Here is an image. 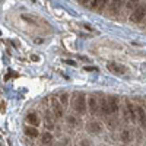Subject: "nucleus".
Instances as JSON below:
<instances>
[{"instance_id": "nucleus-1", "label": "nucleus", "mask_w": 146, "mask_h": 146, "mask_svg": "<svg viewBox=\"0 0 146 146\" xmlns=\"http://www.w3.org/2000/svg\"><path fill=\"white\" fill-rule=\"evenodd\" d=\"M73 108L78 114H85L88 108V102H86V95L83 92H76L73 95Z\"/></svg>"}, {"instance_id": "nucleus-2", "label": "nucleus", "mask_w": 146, "mask_h": 146, "mask_svg": "<svg viewBox=\"0 0 146 146\" xmlns=\"http://www.w3.org/2000/svg\"><path fill=\"white\" fill-rule=\"evenodd\" d=\"M124 117L127 121H131L135 123L137 120V113H136V105L131 102L130 98H126L124 100Z\"/></svg>"}, {"instance_id": "nucleus-3", "label": "nucleus", "mask_w": 146, "mask_h": 146, "mask_svg": "<svg viewBox=\"0 0 146 146\" xmlns=\"http://www.w3.org/2000/svg\"><path fill=\"white\" fill-rule=\"evenodd\" d=\"M145 18H146V3H140L130 15V21L135 23H140Z\"/></svg>"}, {"instance_id": "nucleus-4", "label": "nucleus", "mask_w": 146, "mask_h": 146, "mask_svg": "<svg viewBox=\"0 0 146 146\" xmlns=\"http://www.w3.org/2000/svg\"><path fill=\"white\" fill-rule=\"evenodd\" d=\"M108 100V108H110V115H117L118 114V108H120V102H118V98L114 95H108L107 96Z\"/></svg>"}, {"instance_id": "nucleus-5", "label": "nucleus", "mask_w": 146, "mask_h": 146, "mask_svg": "<svg viewBox=\"0 0 146 146\" xmlns=\"http://www.w3.org/2000/svg\"><path fill=\"white\" fill-rule=\"evenodd\" d=\"M86 130L91 133V135H100V133H102V130H104V126H102L101 121L92 120L86 124Z\"/></svg>"}, {"instance_id": "nucleus-6", "label": "nucleus", "mask_w": 146, "mask_h": 146, "mask_svg": "<svg viewBox=\"0 0 146 146\" xmlns=\"http://www.w3.org/2000/svg\"><path fill=\"white\" fill-rule=\"evenodd\" d=\"M107 69L111 72V73H114V75H124V73L127 72V67H126V66L120 64V63H117V62H110V63L107 64Z\"/></svg>"}, {"instance_id": "nucleus-7", "label": "nucleus", "mask_w": 146, "mask_h": 146, "mask_svg": "<svg viewBox=\"0 0 146 146\" xmlns=\"http://www.w3.org/2000/svg\"><path fill=\"white\" fill-rule=\"evenodd\" d=\"M88 108H89L91 114H96L98 111H101V104H100L98 100H96V95H89V98H88Z\"/></svg>"}, {"instance_id": "nucleus-8", "label": "nucleus", "mask_w": 146, "mask_h": 146, "mask_svg": "<svg viewBox=\"0 0 146 146\" xmlns=\"http://www.w3.org/2000/svg\"><path fill=\"white\" fill-rule=\"evenodd\" d=\"M51 108H53V113L56 115V118H62L64 115V110H63V105L60 101H57L56 98L51 100Z\"/></svg>"}, {"instance_id": "nucleus-9", "label": "nucleus", "mask_w": 146, "mask_h": 146, "mask_svg": "<svg viewBox=\"0 0 146 146\" xmlns=\"http://www.w3.org/2000/svg\"><path fill=\"white\" fill-rule=\"evenodd\" d=\"M136 113H137V120H139V123H140L143 127H146V111H145V107H143L140 102L136 105Z\"/></svg>"}, {"instance_id": "nucleus-10", "label": "nucleus", "mask_w": 146, "mask_h": 146, "mask_svg": "<svg viewBox=\"0 0 146 146\" xmlns=\"http://www.w3.org/2000/svg\"><path fill=\"white\" fill-rule=\"evenodd\" d=\"M25 120H27V123H28V124H31V126H34V127L40 126V123H41V120H40L38 114H35V113H29V114L27 115Z\"/></svg>"}, {"instance_id": "nucleus-11", "label": "nucleus", "mask_w": 146, "mask_h": 146, "mask_svg": "<svg viewBox=\"0 0 146 146\" xmlns=\"http://www.w3.org/2000/svg\"><path fill=\"white\" fill-rule=\"evenodd\" d=\"M123 3H124L123 0H113V2L110 3V12H111L113 15H117L121 9V6H123Z\"/></svg>"}, {"instance_id": "nucleus-12", "label": "nucleus", "mask_w": 146, "mask_h": 146, "mask_svg": "<svg viewBox=\"0 0 146 146\" xmlns=\"http://www.w3.org/2000/svg\"><path fill=\"white\" fill-rule=\"evenodd\" d=\"M53 142H54V137H53V135L50 131H44L41 135V145L50 146V145H53Z\"/></svg>"}, {"instance_id": "nucleus-13", "label": "nucleus", "mask_w": 146, "mask_h": 146, "mask_svg": "<svg viewBox=\"0 0 146 146\" xmlns=\"http://www.w3.org/2000/svg\"><path fill=\"white\" fill-rule=\"evenodd\" d=\"M120 139L123 143H130L133 142V131L129 130V129H124L123 131H121V135H120Z\"/></svg>"}, {"instance_id": "nucleus-14", "label": "nucleus", "mask_w": 146, "mask_h": 146, "mask_svg": "<svg viewBox=\"0 0 146 146\" xmlns=\"http://www.w3.org/2000/svg\"><path fill=\"white\" fill-rule=\"evenodd\" d=\"M100 104H101V113L105 117H108L110 115V108H108V100H107V96H101Z\"/></svg>"}, {"instance_id": "nucleus-15", "label": "nucleus", "mask_w": 146, "mask_h": 146, "mask_svg": "<svg viewBox=\"0 0 146 146\" xmlns=\"http://www.w3.org/2000/svg\"><path fill=\"white\" fill-rule=\"evenodd\" d=\"M25 135L29 136V137H38V130H36L34 126L25 127Z\"/></svg>"}, {"instance_id": "nucleus-16", "label": "nucleus", "mask_w": 146, "mask_h": 146, "mask_svg": "<svg viewBox=\"0 0 146 146\" xmlns=\"http://www.w3.org/2000/svg\"><path fill=\"white\" fill-rule=\"evenodd\" d=\"M140 3H142V0H126V7H127V9H133V10H135Z\"/></svg>"}, {"instance_id": "nucleus-17", "label": "nucleus", "mask_w": 146, "mask_h": 146, "mask_svg": "<svg viewBox=\"0 0 146 146\" xmlns=\"http://www.w3.org/2000/svg\"><path fill=\"white\" fill-rule=\"evenodd\" d=\"M58 101L62 102V105H63V107H67V105H69V95H67L66 92L60 94V96H58Z\"/></svg>"}, {"instance_id": "nucleus-18", "label": "nucleus", "mask_w": 146, "mask_h": 146, "mask_svg": "<svg viewBox=\"0 0 146 146\" xmlns=\"http://www.w3.org/2000/svg\"><path fill=\"white\" fill-rule=\"evenodd\" d=\"M101 3H102V0H89V5H88V7H89V9H92V10H95V9H100Z\"/></svg>"}, {"instance_id": "nucleus-19", "label": "nucleus", "mask_w": 146, "mask_h": 146, "mask_svg": "<svg viewBox=\"0 0 146 146\" xmlns=\"http://www.w3.org/2000/svg\"><path fill=\"white\" fill-rule=\"evenodd\" d=\"M67 123H69L70 126H78V124H79V121H78V118H76V117L69 115V117H67Z\"/></svg>"}, {"instance_id": "nucleus-20", "label": "nucleus", "mask_w": 146, "mask_h": 146, "mask_svg": "<svg viewBox=\"0 0 146 146\" xmlns=\"http://www.w3.org/2000/svg\"><path fill=\"white\" fill-rule=\"evenodd\" d=\"M79 146H91V143H89L88 140H80V143H79Z\"/></svg>"}, {"instance_id": "nucleus-21", "label": "nucleus", "mask_w": 146, "mask_h": 146, "mask_svg": "<svg viewBox=\"0 0 146 146\" xmlns=\"http://www.w3.org/2000/svg\"><path fill=\"white\" fill-rule=\"evenodd\" d=\"M107 3H108V0H102V3H101V6H100V9H98V10H102V9H104V6H105Z\"/></svg>"}, {"instance_id": "nucleus-22", "label": "nucleus", "mask_w": 146, "mask_h": 146, "mask_svg": "<svg viewBox=\"0 0 146 146\" xmlns=\"http://www.w3.org/2000/svg\"><path fill=\"white\" fill-rule=\"evenodd\" d=\"M79 3H80V5H86V6H88V5H89V0H79Z\"/></svg>"}, {"instance_id": "nucleus-23", "label": "nucleus", "mask_w": 146, "mask_h": 146, "mask_svg": "<svg viewBox=\"0 0 146 146\" xmlns=\"http://www.w3.org/2000/svg\"><path fill=\"white\" fill-rule=\"evenodd\" d=\"M85 70H88V72H92V70H98V69H96V67H85Z\"/></svg>"}, {"instance_id": "nucleus-24", "label": "nucleus", "mask_w": 146, "mask_h": 146, "mask_svg": "<svg viewBox=\"0 0 146 146\" xmlns=\"http://www.w3.org/2000/svg\"><path fill=\"white\" fill-rule=\"evenodd\" d=\"M66 63H67V64H73V66H75V64H76L75 62H72V60H66Z\"/></svg>"}, {"instance_id": "nucleus-25", "label": "nucleus", "mask_w": 146, "mask_h": 146, "mask_svg": "<svg viewBox=\"0 0 146 146\" xmlns=\"http://www.w3.org/2000/svg\"><path fill=\"white\" fill-rule=\"evenodd\" d=\"M5 107H6V104H5V101H2V113H5Z\"/></svg>"}, {"instance_id": "nucleus-26", "label": "nucleus", "mask_w": 146, "mask_h": 146, "mask_svg": "<svg viewBox=\"0 0 146 146\" xmlns=\"http://www.w3.org/2000/svg\"><path fill=\"white\" fill-rule=\"evenodd\" d=\"M145 22H146V18H145Z\"/></svg>"}, {"instance_id": "nucleus-27", "label": "nucleus", "mask_w": 146, "mask_h": 146, "mask_svg": "<svg viewBox=\"0 0 146 146\" xmlns=\"http://www.w3.org/2000/svg\"><path fill=\"white\" fill-rule=\"evenodd\" d=\"M123 146H127V145H123Z\"/></svg>"}]
</instances>
